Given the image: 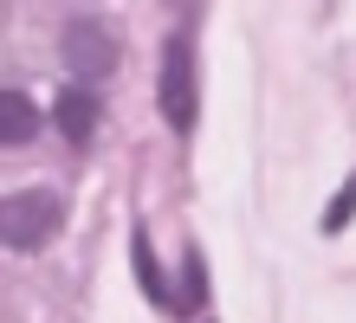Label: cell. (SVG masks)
Returning <instances> with one entry per match:
<instances>
[{
  "mask_svg": "<svg viewBox=\"0 0 356 323\" xmlns=\"http://www.w3.org/2000/svg\"><path fill=\"white\" fill-rule=\"evenodd\" d=\"M52 123L65 129L72 142H91V136H97V123H104V110H97V97H91V91L65 84V91H58V103H52Z\"/></svg>",
  "mask_w": 356,
  "mask_h": 323,
  "instance_id": "obj_4",
  "label": "cell"
},
{
  "mask_svg": "<svg viewBox=\"0 0 356 323\" xmlns=\"http://www.w3.org/2000/svg\"><path fill=\"white\" fill-rule=\"evenodd\" d=\"M58 58L72 65V78H111L117 39H111V26H97V19H72L65 39H58Z\"/></svg>",
  "mask_w": 356,
  "mask_h": 323,
  "instance_id": "obj_3",
  "label": "cell"
},
{
  "mask_svg": "<svg viewBox=\"0 0 356 323\" xmlns=\"http://www.w3.org/2000/svg\"><path fill=\"white\" fill-rule=\"evenodd\" d=\"M350 213H356V181H343V194L324 207V233H337V226H350Z\"/></svg>",
  "mask_w": 356,
  "mask_h": 323,
  "instance_id": "obj_7",
  "label": "cell"
},
{
  "mask_svg": "<svg viewBox=\"0 0 356 323\" xmlns=\"http://www.w3.org/2000/svg\"><path fill=\"white\" fill-rule=\"evenodd\" d=\"M130 252H136V272H143V291L156 297V304H169V285H162V272H156V252H149V240H130Z\"/></svg>",
  "mask_w": 356,
  "mask_h": 323,
  "instance_id": "obj_6",
  "label": "cell"
},
{
  "mask_svg": "<svg viewBox=\"0 0 356 323\" xmlns=\"http://www.w3.org/2000/svg\"><path fill=\"white\" fill-rule=\"evenodd\" d=\"M65 233V201L52 188H19L0 201V246L7 252H39Z\"/></svg>",
  "mask_w": 356,
  "mask_h": 323,
  "instance_id": "obj_1",
  "label": "cell"
},
{
  "mask_svg": "<svg viewBox=\"0 0 356 323\" xmlns=\"http://www.w3.org/2000/svg\"><path fill=\"white\" fill-rule=\"evenodd\" d=\"M156 97H162L169 129H188V123H195V46H188L181 33L162 46V84H156Z\"/></svg>",
  "mask_w": 356,
  "mask_h": 323,
  "instance_id": "obj_2",
  "label": "cell"
},
{
  "mask_svg": "<svg viewBox=\"0 0 356 323\" xmlns=\"http://www.w3.org/2000/svg\"><path fill=\"white\" fill-rule=\"evenodd\" d=\"M33 136H39V103L26 91H0V149L33 142Z\"/></svg>",
  "mask_w": 356,
  "mask_h": 323,
  "instance_id": "obj_5",
  "label": "cell"
}]
</instances>
